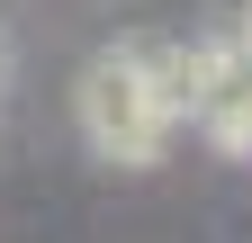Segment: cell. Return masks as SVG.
<instances>
[{
  "mask_svg": "<svg viewBox=\"0 0 252 243\" xmlns=\"http://www.w3.org/2000/svg\"><path fill=\"white\" fill-rule=\"evenodd\" d=\"M72 117H81V135H90V153L117 162V171H153V162L171 153V126H180V117L153 99L135 45H108V54H90V63H81Z\"/></svg>",
  "mask_w": 252,
  "mask_h": 243,
  "instance_id": "cell-1",
  "label": "cell"
},
{
  "mask_svg": "<svg viewBox=\"0 0 252 243\" xmlns=\"http://www.w3.org/2000/svg\"><path fill=\"white\" fill-rule=\"evenodd\" d=\"M126 45H135L153 99H162L171 117H198L207 81H216V45H207V36H126Z\"/></svg>",
  "mask_w": 252,
  "mask_h": 243,
  "instance_id": "cell-2",
  "label": "cell"
},
{
  "mask_svg": "<svg viewBox=\"0 0 252 243\" xmlns=\"http://www.w3.org/2000/svg\"><path fill=\"white\" fill-rule=\"evenodd\" d=\"M0 81H9V63H0Z\"/></svg>",
  "mask_w": 252,
  "mask_h": 243,
  "instance_id": "cell-3",
  "label": "cell"
}]
</instances>
